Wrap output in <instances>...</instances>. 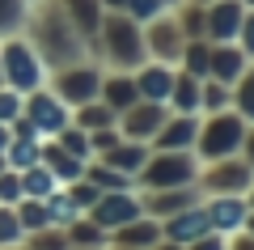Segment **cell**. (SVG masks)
Wrapping results in <instances>:
<instances>
[{"instance_id": "obj_15", "label": "cell", "mask_w": 254, "mask_h": 250, "mask_svg": "<svg viewBox=\"0 0 254 250\" xmlns=\"http://www.w3.org/2000/svg\"><path fill=\"white\" fill-rule=\"evenodd\" d=\"M110 250H157L161 246V221H153V216L140 212L136 221L119 225V229H110Z\"/></svg>"}, {"instance_id": "obj_40", "label": "cell", "mask_w": 254, "mask_h": 250, "mask_svg": "<svg viewBox=\"0 0 254 250\" xmlns=\"http://www.w3.org/2000/svg\"><path fill=\"white\" fill-rule=\"evenodd\" d=\"M64 191H68V195H72V204L81 208V212H85V208H93V199L102 195V191L93 187V182L85 178V174H81V178H76V182H68V187H64Z\"/></svg>"}, {"instance_id": "obj_28", "label": "cell", "mask_w": 254, "mask_h": 250, "mask_svg": "<svg viewBox=\"0 0 254 250\" xmlns=\"http://www.w3.org/2000/svg\"><path fill=\"white\" fill-rule=\"evenodd\" d=\"M115 119H119V115H115V110H110L102 98L85 102V106H72V123H76V127H85V132H98V127H110Z\"/></svg>"}, {"instance_id": "obj_26", "label": "cell", "mask_w": 254, "mask_h": 250, "mask_svg": "<svg viewBox=\"0 0 254 250\" xmlns=\"http://www.w3.org/2000/svg\"><path fill=\"white\" fill-rule=\"evenodd\" d=\"M85 178L98 191H136V178H131V174H119L115 166H106V161H98V157L85 161Z\"/></svg>"}, {"instance_id": "obj_22", "label": "cell", "mask_w": 254, "mask_h": 250, "mask_svg": "<svg viewBox=\"0 0 254 250\" xmlns=\"http://www.w3.org/2000/svg\"><path fill=\"white\" fill-rule=\"evenodd\" d=\"M38 161H43L47 170L55 174V182H60V187H68V182H76V178L85 174V161H76L72 153H64L55 140H43V153H38Z\"/></svg>"}, {"instance_id": "obj_12", "label": "cell", "mask_w": 254, "mask_h": 250, "mask_svg": "<svg viewBox=\"0 0 254 250\" xmlns=\"http://www.w3.org/2000/svg\"><path fill=\"white\" fill-rule=\"evenodd\" d=\"M203 212H208V225L216 233L233 238V233H242L250 204H246V195H203Z\"/></svg>"}, {"instance_id": "obj_14", "label": "cell", "mask_w": 254, "mask_h": 250, "mask_svg": "<svg viewBox=\"0 0 254 250\" xmlns=\"http://www.w3.org/2000/svg\"><path fill=\"white\" fill-rule=\"evenodd\" d=\"M242 13L246 4L242 0H212V4H203V38L208 43H233L237 38V26H242Z\"/></svg>"}, {"instance_id": "obj_45", "label": "cell", "mask_w": 254, "mask_h": 250, "mask_svg": "<svg viewBox=\"0 0 254 250\" xmlns=\"http://www.w3.org/2000/svg\"><path fill=\"white\" fill-rule=\"evenodd\" d=\"M21 199V178L17 170H0V204H17Z\"/></svg>"}, {"instance_id": "obj_42", "label": "cell", "mask_w": 254, "mask_h": 250, "mask_svg": "<svg viewBox=\"0 0 254 250\" xmlns=\"http://www.w3.org/2000/svg\"><path fill=\"white\" fill-rule=\"evenodd\" d=\"M17 115H21V93L9 89V85H0V123L9 127Z\"/></svg>"}, {"instance_id": "obj_56", "label": "cell", "mask_w": 254, "mask_h": 250, "mask_svg": "<svg viewBox=\"0 0 254 250\" xmlns=\"http://www.w3.org/2000/svg\"><path fill=\"white\" fill-rule=\"evenodd\" d=\"M190 4H212V0H190Z\"/></svg>"}, {"instance_id": "obj_23", "label": "cell", "mask_w": 254, "mask_h": 250, "mask_svg": "<svg viewBox=\"0 0 254 250\" xmlns=\"http://www.w3.org/2000/svg\"><path fill=\"white\" fill-rule=\"evenodd\" d=\"M199 77H190V72H174V85H170V98H165V106L174 110V115H199Z\"/></svg>"}, {"instance_id": "obj_44", "label": "cell", "mask_w": 254, "mask_h": 250, "mask_svg": "<svg viewBox=\"0 0 254 250\" xmlns=\"http://www.w3.org/2000/svg\"><path fill=\"white\" fill-rule=\"evenodd\" d=\"M119 140H123V136H119L115 123H110V127H98V132H89V149H93V157H98V153H106V149H115Z\"/></svg>"}, {"instance_id": "obj_43", "label": "cell", "mask_w": 254, "mask_h": 250, "mask_svg": "<svg viewBox=\"0 0 254 250\" xmlns=\"http://www.w3.org/2000/svg\"><path fill=\"white\" fill-rule=\"evenodd\" d=\"M233 43L246 51V60H254V9L242 13V26H237V38H233Z\"/></svg>"}, {"instance_id": "obj_27", "label": "cell", "mask_w": 254, "mask_h": 250, "mask_svg": "<svg viewBox=\"0 0 254 250\" xmlns=\"http://www.w3.org/2000/svg\"><path fill=\"white\" fill-rule=\"evenodd\" d=\"M17 178H21V195H30V199H47L51 191H60L55 174L47 170L43 161H38V166H30V170H17Z\"/></svg>"}, {"instance_id": "obj_38", "label": "cell", "mask_w": 254, "mask_h": 250, "mask_svg": "<svg viewBox=\"0 0 254 250\" xmlns=\"http://www.w3.org/2000/svg\"><path fill=\"white\" fill-rule=\"evenodd\" d=\"M174 17H178V26H182V34L187 38H203V4H190V0H182L178 9H174Z\"/></svg>"}, {"instance_id": "obj_58", "label": "cell", "mask_w": 254, "mask_h": 250, "mask_svg": "<svg viewBox=\"0 0 254 250\" xmlns=\"http://www.w3.org/2000/svg\"><path fill=\"white\" fill-rule=\"evenodd\" d=\"M0 85H4V72H0Z\"/></svg>"}, {"instance_id": "obj_31", "label": "cell", "mask_w": 254, "mask_h": 250, "mask_svg": "<svg viewBox=\"0 0 254 250\" xmlns=\"http://www.w3.org/2000/svg\"><path fill=\"white\" fill-rule=\"evenodd\" d=\"M208 51H212L208 38H187V47H182V55H178V68L203 81L208 77Z\"/></svg>"}, {"instance_id": "obj_57", "label": "cell", "mask_w": 254, "mask_h": 250, "mask_svg": "<svg viewBox=\"0 0 254 250\" xmlns=\"http://www.w3.org/2000/svg\"><path fill=\"white\" fill-rule=\"evenodd\" d=\"M242 4H246V9H254V0H242Z\"/></svg>"}, {"instance_id": "obj_9", "label": "cell", "mask_w": 254, "mask_h": 250, "mask_svg": "<svg viewBox=\"0 0 254 250\" xmlns=\"http://www.w3.org/2000/svg\"><path fill=\"white\" fill-rule=\"evenodd\" d=\"M182 47H187V34H182V26H178V17H174V9L157 13L153 21H144V51H148V60L174 64V68H178Z\"/></svg>"}, {"instance_id": "obj_19", "label": "cell", "mask_w": 254, "mask_h": 250, "mask_svg": "<svg viewBox=\"0 0 254 250\" xmlns=\"http://www.w3.org/2000/svg\"><path fill=\"white\" fill-rule=\"evenodd\" d=\"M174 64H157V60H144L131 77H136V93L148 102H165L170 98V85H174Z\"/></svg>"}, {"instance_id": "obj_55", "label": "cell", "mask_w": 254, "mask_h": 250, "mask_svg": "<svg viewBox=\"0 0 254 250\" xmlns=\"http://www.w3.org/2000/svg\"><path fill=\"white\" fill-rule=\"evenodd\" d=\"M0 170H9V161H4V153H0Z\"/></svg>"}, {"instance_id": "obj_48", "label": "cell", "mask_w": 254, "mask_h": 250, "mask_svg": "<svg viewBox=\"0 0 254 250\" xmlns=\"http://www.w3.org/2000/svg\"><path fill=\"white\" fill-rule=\"evenodd\" d=\"M229 250H254V238L250 233H233L229 238Z\"/></svg>"}, {"instance_id": "obj_25", "label": "cell", "mask_w": 254, "mask_h": 250, "mask_svg": "<svg viewBox=\"0 0 254 250\" xmlns=\"http://www.w3.org/2000/svg\"><path fill=\"white\" fill-rule=\"evenodd\" d=\"M64 238H68V250H106V242H110V233L102 229V225H93L89 216H76L68 229H64Z\"/></svg>"}, {"instance_id": "obj_18", "label": "cell", "mask_w": 254, "mask_h": 250, "mask_svg": "<svg viewBox=\"0 0 254 250\" xmlns=\"http://www.w3.org/2000/svg\"><path fill=\"white\" fill-rule=\"evenodd\" d=\"M246 64H254V60H246V51L237 43H212V51H208V77L233 89V81L246 72Z\"/></svg>"}, {"instance_id": "obj_46", "label": "cell", "mask_w": 254, "mask_h": 250, "mask_svg": "<svg viewBox=\"0 0 254 250\" xmlns=\"http://www.w3.org/2000/svg\"><path fill=\"white\" fill-rule=\"evenodd\" d=\"M182 250H229V238H225V233H216V229H208L203 238H195L190 246H182Z\"/></svg>"}, {"instance_id": "obj_17", "label": "cell", "mask_w": 254, "mask_h": 250, "mask_svg": "<svg viewBox=\"0 0 254 250\" xmlns=\"http://www.w3.org/2000/svg\"><path fill=\"white\" fill-rule=\"evenodd\" d=\"M195 136H199V115H174L157 127V136L148 140V149L157 153H174V149H195Z\"/></svg>"}, {"instance_id": "obj_39", "label": "cell", "mask_w": 254, "mask_h": 250, "mask_svg": "<svg viewBox=\"0 0 254 250\" xmlns=\"http://www.w3.org/2000/svg\"><path fill=\"white\" fill-rule=\"evenodd\" d=\"M21 246L26 250H68V238H64V229H38V233H26L21 238Z\"/></svg>"}, {"instance_id": "obj_20", "label": "cell", "mask_w": 254, "mask_h": 250, "mask_svg": "<svg viewBox=\"0 0 254 250\" xmlns=\"http://www.w3.org/2000/svg\"><path fill=\"white\" fill-rule=\"evenodd\" d=\"M64 4V13H68V21H72V30L85 38V47H89V55H93V47H98V26H102V0H60Z\"/></svg>"}, {"instance_id": "obj_13", "label": "cell", "mask_w": 254, "mask_h": 250, "mask_svg": "<svg viewBox=\"0 0 254 250\" xmlns=\"http://www.w3.org/2000/svg\"><path fill=\"white\" fill-rule=\"evenodd\" d=\"M212 225H208V212H203V199L199 204L182 208V212L165 216L161 221V242H170V246H190L195 238H203Z\"/></svg>"}, {"instance_id": "obj_1", "label": "cell", "mask_w": 254, "mask_h": 250, "mask_svg": "<svg viewBox=\"0 0 254 250\" xmlns=\"http://www.w3.org/2000/svg\"><path fill=\"white\" fill-rule=\"evenodd\" d=\"M21 34H26L30 47L43 55L47 72L64 68V64H76V60H93L89 47H85V38L72 30V21H68V13H64L60 0H34L30 13H26Z\"/></svg>"}, {"instance_id": "obj_32", "label": "cell", "mask_w": 254, "mask_h": 250, "mask_svg": "<svg viewBox=\"0 0 254 250\" xmlns=\"http://www.w3.org/2000/svg\"><path fill=\"white\" fill-rule=\"evenodd\" d=\"M233 106V89L229 85H220V81L203 77L199 85V115H216V110H229Z\"/></svg>"}, {"instance_id": "obj_53", "label": "cell", "mask_w": 254, "mask_h": 250, "mask_svg": "<svg viewBox=\"0 0 254 250\" xmlns=\"http://www.w3.org/2000/svg\"><path fill=\"white\" fill-rule=\"evenodd\" d=\"M161 4H165V9H178V4H182V0H161Z\"/></svg>"}, {"instance_id": "obj_5", "label": "cell", "mask_w": 254, "mask_h": 250, "mask_svg": "<svg viewBox=\"0 0 254 250\" xmlns=\"http://www.w3.org/2000/svg\"><path fill=\"white\" fill-rule=\"evenodd\" d=\"M0 72H4V85L17 93H30L38 89V85H47V64L43 55L30 47L26 34H9V38H0Z\"/></svg>"}, {"instance_id": "obj_16", "label": "cell", "mask_w": 254, "mask_h": 250, "mask_svg": "<svg viewBox=\"0 0 254 250\" xmlns=\"http://www.w3.org/2000/svg\"><path fill=\"white\" fill-rule=\"evenodd\" d=\"M199 187H165V191H140V208H144V216H153V221H165V216L182 212V208L199 204Z\"/></svg>"}, {"instance_id": "obj_35", "label": "cell", "mask_w": 254, "mask_h": 250, "mask_svg": "<svg viewBox=\"0 0 254 250\" xmlns=\"http://www.w3.org/2000/svg\"><path fill=\"white\" fill-rule=\"evenodd\" d=\"M51 140L60 144L64 153H72L76 161H89V157H93V149H89V132H85V127H76V123H68L60 136H51Z\"/></svg>"}, {"instance_id": "obj_29", "label": "cell", "mask_w": 254, "mask_h": 250, "mask_svg": "<svg viewBox=\"0 0 254 250\" xmlns=\"http://www.w3.org/2000/svg\"><path fill=\"white\" fill-rule=\"evenodd\" d=\"M43 204H47V221H51V229H68V225L81 216V208L72 204V195H68L64 187H60V191H51Z\"/></svg>"}, {"instance_id": "obj_24", "label": "cell", "mask_w": 254, "mask_h": 250, "mask_svg": "<svg viewBox=\"0 0 254 250\" xmlns=\"http://www.w3.org/2000/svg\"><path fill=\"white\" fill-rule=\"evenodd\" d=\"M98 161H106V166H115L119 174H131V178H136L140 166L148 161V144H140V140H119L115 149L98 153Z\"/></svg>"}, {"instance_id": "obj_4", "label": "cell", "mask_w": 254, "mask_h": 250, "mask_svg": "<svg viewBox=\"0 0 254 250\" xmlns=\"http://www.w3.org/2000/svg\"><path fill=\"white\" fill-rule=\"evenodd\" d=\"M246 127H250V123H246L233 106L216 110V115H199V136H195V149H190V153H195L199 161L233 157V153H242Z\"/></svg>"}, {"instance_id": "obj_3", "label": "cell", "mask_w": 254, "mask_h": 250, "mask_svg": "<svg viewBox=\"0 0 254 250\" xmlns=\"http://www.w3.org/2000/svg\"><path fill=\"white\" fill-rule=\"evenodd\" d=\"M203 161L190 149H174V153H157L148 149V161L136 174V191H165V187H195Z\"/></svg>"}, {"instance_id": "obj_11", "label": "cell", "mask_w": 254, "mask_h": 250, "mask_svg": "<svg viewBox=\"0 0 254 250\" xmlns=\"http://www.w3.org/2000/svg\"><path fill=\"white\" fill-rule=\"evenodd\" d=\"M144 212L140 208V191H102L98 199H93V208H85V216H89L93 225H102V229H119V225L136 221V216Z\"/></svg>"}, {"instance_id": "obj_2", "label": "cell", "mask_w": 254, "mask_h": 250, "mask_svg": "<svg viewBox=\"0 0 254 250\" xmlns=\"http://www.w3.org/2000/svg\"><path fill=\"white\" fill-rule=\"evenodd\" d=\"M93 60H98L102 68H110V72H136L140 64L148 60V51H144V26H140L136 17H127L123 9L102 13Z\"/></svg>"}, {"instance_id": "obj_6", "label": "cell", "mask_w": 254, "mask_h": 250, "mask_svg": "<svg viewBox=\"0 0 254 250\" xmlns=\"http://www.w3.org/2000/svg\"><path fill=\"white\" fill-rule=\"evenodd\" d=\"M102 64L98 60H76V64H64V68H55L51 77H47V89L55 93V98H64L68 106H85V102L98 98L102 89Z\"/></svg>"}, {"instance_id": "obj_52", "label": "cell", "mask_w": 254, "mask_h": 250, "mask_svg": "<svg viewBox=\"0 0 254 250\" xmlns=\"http://www.w3.org/2000/svg\"><path fill=\"white\" fill-rule=\"evenodd\" d=\"M246 204H250V212H254V182L246 187Z\"/></svg>"}, {"instance_id": "obj_51", "label": "cell", "mask_w": 254, "mask_h": 250, "mask_svg": "<svg viewBox=\"0 0 254 250\" xmlns=\"http://www.w3.org/2000/svg\"><path fill=\"white\" fill-rule=\"evenodd\" d=\"M242 233H250V238H254V212L246 216V225H242Z\"/></svg>"}, {"instance_id": "obj_8", "label": "cell", "mask_w": 254, "mask_h": 250, "mask_svg": "<svg viewBox=\"0 0 254 250\" xmlns=\"http://www.w3.org/2000/svg\"><path fill=\"white\" fill-rule=\"evenodd\" d=\"M21 115L34 123L38 140H51V136H60L64 127L72 123V106H68L64 98H55L47 85H38V89L21 93Z\"/></svg>"}, {"instance_id": "obj_49", "label": "cell", "mask_w": 254, "mask_h": 250, "mask_svg": "<svg viewBox=\"0 0 254 250\" xmlns=\"http://www.w3.org/2000/svg\"><path fill=\"white\" fill-rule=\"evenodd\" d=\"M102 9H106V13H115V9H123V0H102Z\"/></svg>"}, {"instance_id": "obj_21", "label": "cell", "mask_w": 254, "mask_h": 250, "mask_svg": "<svg viewBox=\"0 0 254 250\" xmlns=\"http://www.w3.org/2000/svg\"><path fill=\"white\" fill-rule=\"evenodd\" d=\"M98 98L106 102L115 115H119V110H127L131 102L140 98V93H136V77H131V72H110V68H106V72H102V89H98Z\"/></svg>"}, {"instance_id": "obj_54", "label": "cell", "mask_w": 254, "mask_h": 250, "mask_svg": "<svg viewBox=\"0 0 254 250\" xmlns=\"http://www.w3.org/2000/svg\"><path fill=\"white\" fill-rule=\"evenodd\" d=\"M157 250H182V246H170V242H161V246H157Z\"/></svg>"}, {"instance_id": "obj_30", "label": "cell", "mask_w": 254, "mask_h": 250, "mask_svg": "<svg viewBox=\"0 0 254 250\" xmlns=\"http://www.w3.org/2000/svg\"><path fill=\"white\" fill-rule=\"evenodd\" d=\"M38 153H43V140H34V136H26V140L13 136V140L4 144V161H9V170H30V166H38Z\"/></svg>"}, {"instance_id": "obj_34", "label": "cell", "mask_w": 254, "mask_h": 250, "mask_svg": "<svg viewBox=\"0 0 254 250\" xmlns=\"http://www.w3.org/2000/svg\"><path fill=\"white\" fill-rule=\"evenodd\" d=\"M13 212H17V221H21V229L26 233H38V229H47V204L43 199H30V195H21L17 204H13Z\"/></svg>"}, {"instance_id": "obj_10", "label": "cell", "mask_w": 254, "mask_h": 250, "mask_svg": "<svg viewBox=\"0 0 254 250\" xmlns=\"http://www.w3.org/2000/svg\"><path fill=\"white\" fill-rule=\"evenodd\" d=\"M170 119V106L165 102H148V98H136L127 110H119V119H115V127H119V136L123 140H140V144H148L157 136V127Z\"/></svg>"}, {"instance_id": "obj_60", "label": "cell", "mask_w": 254, "mask_h": 250, "mask_svg": "<svg viewBox=\"0 0 254 250\" xmlns=\"http://www.w3.org/2000/svg\"><path fill=\"white\" fill-rule=\"evenodd\" d=\"M30 4H34V0H30Z\"/></svg>"}, {"instance_id": "obj_7", "label": "cell", "mask_w": 254, "mask_h": 250, "mask_svg": "<svg viewBox=\"0 0 254 250\" xmlns=\"http://www.w3.org/2000/svg\"><path fill=\"white\" fill-rule=\"evenodd\" d=\"M250 182H254V170L246 166L242 153H233V157L203 161L195 187H199V195H246V187H250Z\"/></svg>"}, {"instance_id": "obj_37", "label": "cell", "mask_w": 254, "mask_h": 250, "mask_svg": "<svg viewBox=\"0 0 254 250\" xmlns=\"http://www.w3.org/2000/svg\"><path fill=\"white\" fill-rule=\"evenodd\" d=\"M21 238H26V229H21V221H17V212H13V204H0V250L21 246Z\"/></svg>"}, {"instance_id": "obj_36", "label": "cell", "mask_w": 254, "mask_h": 250, "mask_svg": "<svg viewBox=\"0 0 254 250\" xmlns=\"http://www.w3.org/2000/svg\"><path fill=\"white\" fill-rule=\"evenodd\" d=\"M26 13H30V0H0V38L21 34Z\"/></svg>"}, {"instance_id": "obj_33", "label": "cell", "mask_w": 254, "mask_h": 250, "mask_svg": "<svg viewBox=\"0 0 254 250\" xmlns=\"http://www.w3.org/2000/svg\"><path fill=\"white\" fill-rule=\"evenodd\" d=\"M233 110L246 123H254V64H246V72L233 81Z\"/></svg>"}, {"instance_id": "obj_47", "label": "cell", "mask_w": 254, "mask_h": 250, "mask_svg": "<svg viewBox=\"0 0 254 250\" xmlns=\"http://www.w3.org/2000/svg\"><path fill=\"white\" fill-rule=\"evenodd\" d=\"M242 157H246V166L254 170V123L246 127V140H242Z\"/></svg>"}, {"instance_id": "obj_41", "label": "cell", "mask_w": 254, "mask_h": 250, "mask_svg": "<svg viewBox=\"0 0 254 250\" xmlns=\"http://www.w3.org/2000/svg\"><path fill=\"white\" fill-rule=\"evenodd\" d=\"M123 13H127V17H136L140 26H144V21L157 17V13H165V4H161V0H123Z\"/></svg>"}, {"instance_id": "obj_59", "label": "cell", "mask_w": 254, "mask_h": 250, "mask_svg": "<svg viewBox=\"0 0 254 250\" xmlns=\"http://www.w3.org/2000/svg\"><path fill=\"white\" fill-rule=\"evenodd\" d=\"M13 250H26V246H13Z\"/></svg>"}, {"instance_id": "obj_50", "label": "cell", "mask_w": 254, "mask_h": 250, "mask_svg": "<svg viewBox=\"0 0 254 250\" xmlns=\"http://www.w3.org/2000/svg\"><path fill=\"white\" fill-rule=\"evenodd\" d=\"M9 140H13V136H9V127L0 123V153H4V144H9Z\"/></svg>"}]
</instances>
